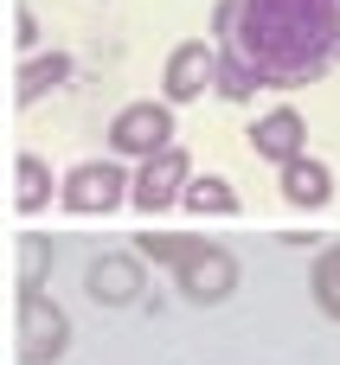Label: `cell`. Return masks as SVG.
<instances>
[{
  "instance_id": "6da1fadb",
  "label": "cell",
  "mask_w": 340,
  "mask_h": 365,
  "mask_svg": "<svg viewBox=\"0 0 340 365\" xmlns=\"http://www.w3.org/2000/svg\"><path fill=\"white\" fill-rule=\"evenodd\" d=\"M219 45L264 83H315L340 58V0H219Z\"/></svg>"
},
{
  "instance_id": "7a4b0ae2",
  "label": "cell",
  "mask_w": 340,
  "mask_h": 365,
  "mask_svg": "<svg viewBox=\"0 0 340 365\" xmlns=\"http://www.w3.org/2000/svg\"><path fill=\"white\" fill-rule=\"evenodd\" d=\"M58 205L77 212V218L122 212V205H129V167H122L116 154H90V160H77V167L58 180Z\"/></svg>"
},
{
  "instance_id": "3957f363",
  "label": "cell",
  "mask_w": 340,
  "mask_h": 365,
  "mask_svg": "<svg viewBox=\"0 0 340 365\" xmlns=\"http://www.w3.org/2000/svg\"><path fill=\"white\" fill-rule=\"evenodd\" d=\"M19 365H58L71 353V314L51 302V289H19Z\"/></svg>"
},
{
  "instance_id": "277c9868",
  "label": "cell",
  "mask_w": 340,
  "mask_h": 365,
  "mask_svg": "<svg viewBox=\"0 0 340 365\" xmlns=\"http://www.w3.org/2000/svg\"><path fill=\"white\" fill-rule=\"evenodd\" d=\"M174 141V103L161 96H141V103H122L116 109V122H109V154L116 160H148V154H161Z\"/></svg>"
},
{
  "instance_id": "5b68a950",
  "label": "cell",
  "mask_w": 340,
  "mask_h": 365,
  "mask_svg": "<svg viewBox=\"0 0 340 365\" xmlns=\"http://www.w3.org/2000/svg\"><path fill=\"white\" fill-rule=\"evenodd\" d=\"M193 180V154L180 148V141H167L161 154H148V160H135V173H129V205L135 212H167V205H180V186Z\"/></svg>"
},
{
  "instance_id": "8992f818",
  "label": "cell",
  "mask_w": 340,
  "mask_h": 365,
  "mask_svg": "<svg viewBox=\"0 0 340 365\" xmlns=\"http://www.w3.org/2000/svg\"><path fill=\"white\" fill-rule=\"evenodd\" d=\"M174 289H180V302H193V308H219V302H231V289H238V257H231L225 244H199V250L174 269Z\"/></svg>"
},
{
  "instance_id": "52a82bcc",
  "label": "cell",
  "mask_w": 340,
  "mask_h": 365,
  "mask_svg": "<svg viewBox=\"0 0 340 365\" xmlns=\"http://www.w3.org/2000/svg\"><path fill=\"white\" fill-rule=\"evenodd\" d=\"M84 289H90V302H103V308H135L141 289H148V263H141V250L129 244V250H103V257H90Z\"/></svg>"
},
{
  "instance_id": "ba28073f",
  "label": "cell",
  "mask_w": 340,
  "mask_h": 365,
  "mask_svg": "<svg viewBox=\"0 0 340 365\" xmlns=\"http://www.w3.org/2000/svg\"><path fill=\"white\" fill-rule=\"evenodd\" d=\"M212 64H219V38H180L167 51V71H161V96L167 103H199L212 90Z\"/></svg>"
},
{
  "instance_id": "9c48e42d",
  "label": "cell",
  "mask_w": 340,
  "mask_h": 365,
  "mask_svg": "<svg viewBox=\"0 0 340 365\" xmlns=\"http://www.w3.org/2000/svg\"><path fill=\"white\" fill-rule=\"evenodd\" d=\"M302 148H309V122H302L296 103H270V109L251 122V154H257V160H276V167H283V160H296Z\"/></svg>"
},
{
  "instance_id": "30bf717a",
  "label": "cell",
  "mask_w": 340,
  "mask_h": 365,
  "mask_svg": "<svg viewBox=\"0 0 340 365\" xmlns=\"http://www.w3.org/2000/svg\"><path fill=\"white\" fill-rule=\"evenodd\" d=\"M276 186H283V199H289V205H302V212H315V205H328V199H334V173H328L309 148H302L296 160H283V167H276Z\"/></svg>"
},
{
  "instance_id": "8fae6325",
  "label": "cell",
  "mask_w": 340,
  "mask_h": 365,
  "mask_svg": "<svg viewBox=\"0 0 340 365\" xmlns=\"http://www.w3.org/2000/svg\"><path fill=\"white\" fill-rule=\"evenodd\" d=\"M71 77V51H26L19 58V77H13V103L19 109H32L45 90H58Z\"/></svg>"
},
{
  "instance_id": "7c38bea8",
  "label": "cell",
  "mask_w": 340,
  "mask_h": 365,
  "mask_svg": "<svg viewBox=\"0 0 340 365\" xmlns=\"http://www.w3.org/2000/svg\"><path fill=\"white\" fill-rule=\"evenodd\" d=\"M180 212H193V218H238V186L225 173H193L180 186Z\"/></svg>"
},
{
  "instance_id": "4fadbf2b",
  "label": "cell",
  "mask_w": 340,
  "mask_h": 365,
  "mask_svg": "<svg viewBox=\"0 0 340 365\" xmlns=\"http://www.w3.org/2000/svg\"><path fill=\"white\" fill-rule=\"evenodd\" d=\"M13 199H19V218H39V212L51 205V167H45V154H19V167H13Z\"/></svg>"
},
{
  "instance_id": "5bb4252c",
  "label": "cell",
  "mask_w": 340,
  "mask_h": 365,
  "mask_svg": "<svg viewBox=\"0 0 340 365\" xmlns=\"http://www.w3.org/2000/svg\"><path fill=\"white\" fill-rule=\"evenodd\" d=\"M212 90H219V96H231V103H251V96L264 90V77L251 71V58H238L231 45H219V64H212Z\"/></svg>"
},
{
  "instance_id": "9a60e30c",
  "label": "cell",
  "mask_w": 340,
  "mask_h": 365,
  "mask_svg": "<svg viewBox=\"0 0 340 365\" xmlns=\"http://www.w3.org/2000/svg\"><path fill=\"white\" fill-rule=\"evenodd\" d=\"M309 295H315V308L340 327V244H321V257L309 269Z\"/></svg>"
},
{
  "instance_id": "2e32d148",
  "label": "cell",
  "mask_w": 340,
  "mask_h": 365,
  "mask_svg": "<svg viewBox=\"0 0 340 365\" xmlns=\"http://www.w3.org/2000/svg\"><path fill=\"white\" fill-rule=\"evenodd\" d=\"M199 244H206V237H193V231H141V237H135V250L154 257V263H167V269H180Z\"/></svg>"
},
{
  "instance_id": "e0dca14e",
  "label": "cell",
  "mask_w": 340,
  "mask_h": 365,
  "mask_svg": "<svg viewBox=\"0 0 340 365\" xmlns=\"http://www.w3.org/2000/svg\"><path fill=\"white\" fill-rule=\"evenodd\" d=\"M45 269H51V237L26 231L19 237V289H45Z\"/></svg>"
},
{
  "instance_id": "ac0fdd59",
  "label": "cell",
  "mask_w": 340,
  "mask_h": 365,
  "mask_svg": "<svg viewBox=\"0 0 340 365\" xmlns=\"http://www.w3.org/2000/svg\"><path fill=\"white\" fill-rule=\"evenodd\" d=\"M19 45H26V51H39V19H32V13H19Z\"/></svg>"
}]
</instances>
